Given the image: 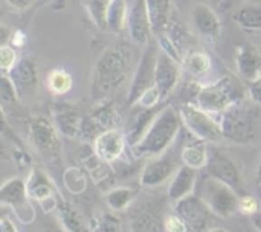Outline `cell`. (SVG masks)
<instances>
[{
    "label": "cell",
    "instance_id": "obj_1",
    "mask_svg": "<svg viewBox=\"0 0 261 232\" xmlns=\"http://www.w3.org/2000/svg\"><path fill=\"white\" fill-rule=\"evenodd\" d=\"M180 114L176 112L173 106L168 105L158 112L157 116L149 125L142 139L134 145V154L137 157L143 156H160L172 145L176 135L181 126Z\"/></svg>",
    "mask_w": 261,
    "mask_h": 232
},
{
    "label": "cell",
    "instance_id": "obj_2",
    "mask_svg": "<svg viewBox=\"0 0 261 232\" xmlns=\"http://www.w3.org/2000/svg\"><path fill=\"white\" fill-rule=\"evenodd\" d=\"M200 198L209 211L222 218L231 217L239 209L240 198H237L236 190L213 176H209L203 181Z\"/></svg>",
    "mask_w": 261,
    "mask_h": 232
},
{
    "label": "cell",
    "instance_id": "obj_3",
    "mask_svg": "<svg viewBox=\"0 0 261 232\" xmlns=\"http://www.w3.org/2000/svg\"><path fill=\"white\" fill-rule=\"evenodd\" d=\"M237 86L231 76H223L216 83L199 89L196 102L200 109L208 112L224 111L233 106L237 98Z\"/></svg>",
    "mask_w": 261,
    "mask_h": 232
},
{
    "label": "cell",
    "instance_id": "obj_4",
    "mask_svg": "<svg viewBox=\"0 0 261 232\" xmlns=\"http://www.w3.org/2000/svg\"><path fill=\"white\" fill-rule=\"evenodd\" d=\"M127 59L122 51L109 50L101 56L96 66V83L101 91H110L124 82Z\"/></svg>",
    "mask_w": 261,
    "mask_h": 232
},
{
    "label": "cell",
    "instance_id": "obj_5",
    "mask_svg": "<svg viewBox=\"0 0 261 232\" xmlns=\"http://www.w3.org/2000/svg\"><path fill=\"white\" fill-rule=\"evenodd\" d=\"M180 116L193 135L201 140H217L223 137L222 125L218 124L208 111L199 106L186 105L180 109Z\"/></svg>",
    "mask_w": 261,
    "mask_h": 232
},
{
    "label": "cell",
    "instance_id": "obj_6",
    "mask_svg": "<svg viewBox=\"0 0 261 232\" xmlns=\"http://www.w3.org/2000/svg\"><path fill=\"white\" fill-rule=\"evenodd\" d=\"M27 195V186L19 178L9 180L2 186L0 190L2 204L9 205L23 223H30L35 217V212L28 201Z\"/></svg>",
    "mask_w": 261,
    "mask_h": 232
},
{
    "label": "cell",
    "instance_id": "obj_7",
    "mask_svg": "<svg viewBox=\"0 0 261 232\" xmlns=\"http://www.w3.org/2000/svg\"><path fill=\"white\" fill-rule=\"evenodd\" d=\"M177 168L178 166L175 157L167 149L145 166L142 172L140 183H142V185L149 186V188L160 186L166 180L172 177L176 171H177Z\"/></svg>",
    "mask_w": 261,
    "mask_h": 232
},
{
    "label": "cell",
    "instance_id": "obj_8",
    "mask_svg": "<svg viewBox=\"0 0 261 232\" xmlns=\"http://www.w3.org/2000/svg\"><path fill=\"white\" fill-rule=\"evenodd\" d=\"M155 59H157V54L153 55V48H148L143 55L132 82V88L129 92V104L137 102L149 87L154 86Z\"/></svg>",
    "mask_w": 261,
    "mask_h": 232
},
{
    "label": "cell",
    "instance_id": "obj_9",
    "mask_svg": "<svg viewBox=\"0 0 261 232\" xmlns=\"http://www.w3.org/2000/svg\"><path fill=\"white\" fill-rule=\"evenodd\" d=\"M221 125L223 135L231 139L245 142L252 137L251 121L247 117L246 112L237 107L236 105L224 110Z\"/></svg>",
    "mask_w": 261,
    "mask_h": 232
},
{
    "label": "cell",
    "instance_id": "obj_10",
    "mask_svg": "<svg viewBox=\"0 0 261 232\" xmlns=\"http://www.w3.org/2000/svg\"><path fill=\"white\" fill-rule=\"evenodd\" d=\"M178 76H180V70H178L177 60L168 55L166 51H158L155 59L154 86L162 96H166L177 84Z\"/></svg>",
    "mask_w": 261,
    "mask_h": 232
},
{
    "label": "cell",
    "instance_id": "obj_11",
    "mask_svg": "<svg viewBox=\"0 0 261 232\" xmlns=\"http://www.w3.org/2000/svg\"><path fill=\"white\" fill-rule=\"evenodd\" d=\"M127 25H129L130 36L133 40L139 45H147L153 31L144 0H137L132 9L129 10Z\"/></svg>",
    "mask_w": 261,
    "mask_h": 232
},
{
    "label": "cell",
    "instance_id": "obj_12",
    "mask_svg": "<svg viewBox=\"0 0 261 232\" xmlns=\"http://www.w3.org/2000/svg\"><path fill=\"white\" fill-rule=\"evenodd\" d=\"M124 137L117 130L109 129L101 133L94 142L96 154L105 162H114L124 152Z\"/></svg>",
    "mask_w": 261,
    "mask_h": 232
},
{
    "label": "cell",
    "instance_id": "obj_13",
    "mask_svg": "<svg viewBox=\"0 0 261 232\" xmlns=\"http://www.w3.org/2000/svg\"><path fill=\"white\" fill-rule=\"evenodd\" d=\"M206 209L208 207L201 200V198H196L193 195H188L177 201V212L180 217L186 222L188 226L195 229L205 226Z\"/></svg>",
    "mask_w": 261,
    "mask_h": 232
},
{
    "label": "cell",
    "instance_id": "obj_14",
    "mask_svg": "<svg viewBox=\"0 0 261 232\" xmlns=\"http://www.w3.org/2000/svg\"><path fill=\"white\" fill-rule=\"evenodd\" d=\"M196 180V170L189 166H180L175 175L172 176L170 186H168V196L172 201H180L181 199L190 195L194 190Z\"/></svg>",
    "mask_w": 261,
    "mask_h": 232
},
{
    "label": "cell",
    "instance_id": "obj_15",
    "mask_svg": "<svg viewBox=\"0 0 261 232\" xmlns=\"http://www.w3.org/2000/svg\"><path fill=\"white\" fill-rule=\"evenodd\" d=\"M208 170L213 177L219 178L224 181L232 188L239 190L240 189V175L237 172V168L234 167L233 162L224 157L221 153H214L213 156L208 157Z\"/></svg>",
    "mask_w": 261,
    "mask_h": 232
},
{
    "label": "cell",
    "instance_id": "obj_16",
    "mask_svg": "<svg viewBox=\"0 0 261 232\" xmlns=\"http://www.w3.org/2000/svg\"><path fill=\"white\" fill-rule=\"evenodd\" d=\"M194 25L203 36L208 38H214L219 36L221 24L216 13L205 4H196L191 12Z\"/></svg>",
    "mask_w": 261,
    "mask_h": 232
},
{
    "label": "cell",
    "instance_id": "obj_17",
    "mask_svg": "<svg viewBox=\"0 0 261 232\" xmlns=\"http://www.w3.org/2000/svg\"><path fill=\"white\" fill-rule=\"evenodd\" d=\"M237 68L246 79L254 81L261 74V56L251 46H244L237 54Z\"/></svg>",
    "mask_w": 261,
    "mask_h": 232
},
{
    "label": "cell",
    "instance_id": "obj_18",
    "mask_svg": "<svg viewBox=\"0 0 261 232\" xmlns=\"http://www.w3.org/2000/svg\"><path fill=\"white\" fill-rule=\"evenodd\" d=\"M152 31L160 33L167 25L171 12L170 0H144Z\"/></svg>",
    "mask_w": 261,
    "mask_h": 232
},
{
    "label": "cell",
    "instance_id": "obj_19",
    "mask_svg": "<svg viewBox=\"0 0 261 232\" xmlns=\"http://www.w3.org/2000/svg\"><path fill=\"white\" fill-rule=\"evenodd\" d=\"M27 191L30 196L43 201L50 198L53 189H51V184L48 183L47 177L43 173L35 171L30 177V181H28Z\"/></svg>",
    "mask_w": 261,
    "mask_h": 232
},
{
    "label": "cell",
    "instance_id": "obj_20",
    "mask_svg": "<svg viewBox=\"0 0 261 232\" xmlns=\"http://www.w3.org/2000/svg\"><path fill=\"white\" fill-rule=\"evenodd\" d=\"M127 8L125 0H111L107 12V28L119 32L124 27L125 19H127Z\"/></svg>",
    "mask_w": 261,
    "mask_h": 232
},
{
    "label": "cell",
    "instance_id": "obj_21",
    "mask_svg": "<svg viewBox=\"0 0 261 232\" xmlns=\"http://www.w3.org/2000/svg\"><path fill=\"white\" fill-rule=\"evenodd\" d=\"M10 71H12V81L14 83V86L31 87L36 84L35 66H33V64L31 61H19L18 64H15L14 68Z\"/></svg>",
    "mask_w": 261,
    "mask_h": 232
},
{
    "label": "cell",
    "instance_id": "obj_22",
    "mask_svg": "<svg viewBox=\"0 0 261 232\" xmlns=\"http://www.w3.org/2000/svg\"><path fill=\"white\" fill-rule=\"evenodd\" d=\"M181 160H182L184 165L195 168V170H199V168L206 166L208 154H206V150L204 148V145L191 144L186 145L184 148L182 152H181Z\"/></svg>",
    "mask_w": 261,
    "mask_h": 232
},
{
    "label": "cell",
    "instance_id": "obj_23",
    "mask_svg": "<svg viewBox=\"0 0 261 232\" xmlns=\"http://www.w3.org/2000/svg\"><path fill=\"white\" fill-rule=\"evenodd\" d=\"M111 0H83V4L94 24L107 28V12Z\"/></svg>",
    "mask_w": 261,
    "mask_h": 232
},
{
    "label": "cell",
    "instance_id": "obj_24",
    "mask_svg": "<svg viewBox=\"0 0 261 232\" xmlns=\"http://www.w3.org/2000/svg\"><path fill=\"white\" fill-rule=\"evenodd\" d=\"M233 18L242 27L249 30H261V7L257 5L241 8Z\"/></svg>",
    "mask_w": 261,
    "mask_h": 232
},
{
    "label": "cell",
    "instance_id": "obj_25",
    "mask_svg": "<svg viewBox=\"0 0 261 232\" xmlns=\"http://www.w3.org/2000/svg\"><path fill=\"white\" fill-rule=\"evenodd\" d=\"M48 88L55 94H64L70 91L73 86V79L68 71L63 69H55L50 73L47 79Z\"/></svg>",
    "mask_w": 261,
    "mask_h": 232
},
{
    "label": "cell",
    "instance_id": "obj_26",
    "mask_svg": "<svg viewBox=\"0 0 261 232\" xmlns=\"http://www.w3.org/2000/svg\"><path fill=\"white\" fill-rule=\"evenodd\" d=\"M33 135L37 144L40 147L42 145L45 149L53 150L54 145H56L55 133L53 132V127H50V124L46 120L41 119L36 124H33Z\"/></svg>",
    "mask_w": 261,
    "mask_h": 232
},
{
    "label": "cell",
    "instance_id": "obj_27",
    "mask_svg": "<svg viewBox=\"0 0 261 232\" xmlns=\"http://www.w3.org/2000/svg\"><path fill=\"white\" fill-rule=\"evenodd\" d=\"M185 66L188 71L193 75H204L211 70V59L205 53H191L188 58L185 59Z\"/></svg>",
    "mask_w": 261,
    "mask_h": 232
},
{
    "label": "cell",
    "instance_id": "obj_28",
    "mask_svg": "<svg viewBox=\"0 0 261 232\" xmlns=\"http://www.w3.org/2000/svg\"><path fill=\"white\" fill-rule=\"evenodd\" d=\"M133 191L129 188H119L112 190L111 193L107 195L106 200L107 204L111 207L112 209H122L127 207V204L132 201Z\"/></svg>",
    "mask_w": 261,
    "mask_h": 232
},
{
    "label": "cell",
    "instance_id": "obj_29",
    "mask_svg": "<svg viewBox=\"0 0 261 232\" xmlns=\"http://www.w3.org/2000/svg\"><path fill=\"white\" fill-rule=\"evenodd\" d=\"M15 60H17L15 51L10 46L3 45L0 47V65H2L3 73L12 70L15 65Z\"/></svg>",
    "mask_w": 261,
    "mask_h": 232
},
{
    "label": "cell",
    "instance_id": "obj_30",
    "mask_svg": "<svg viewBox=\"0 0 261 232\" xmlns=\"http://www.w3.org/2000/svg\"><path fill=\"white\" fill-rule=\"evenodd\" d=\"M186 222L181 218L180 216H167L163 221V227L166 231H173V232H181L186 231Z\"/></svg>",
    "mask_w": 261,
    "mask_h": 232
},
{
    "label": "cell",
    "instance_id": "obj_31",
    "mask_svg": "<svg viewBox=\"0 0 261 232\" xmlns=\"http://www.w3.org/2000/svg\"><path fill=\"white\" fill-rule=\"evenodd\" d=\"M257 201L252 196H242L239 200V211L246 216H252L257 212Z\"/></svg>",
    "mask_w": 261,
    "mask_h": 232
},
{
    "label": "cell",
    "instance_id": "obj_32",
    "mask_svg": "<svg viewBox=\"0 0 261 232\" xmlns=\"http://www.w3.org/2000/svg\"><path fill=\"white\" fill-rule=\"evenodd\" d=\"M249 93L252 101L261 106V74L256 79L251 81V84L249 87Z\"/></svg>",
    "mask_w": 261,
    "mask_h": 232
},
{
    "label": "cell",
    "instance_id": "obj_33",
    "mask_svg": "<svg viewBox=\"0 0 261 232\" xmlns=\"http://www.w3.org/2000/svg\"><path fill=\"white\" fill-rule=\"evenodd\" d=\"M10 8L15 10H25L35 3V0H5Z\"/></svg>",
    "mask_w": 261,
    "mask_h": 232
},
{
    "label": "cell",
    "instance_id": "obj_34",
    "mask_svg": "<svg viewBox=\"0 0 261 232\" xmlns=\"http://www.w3.org/2000/svg\"><path fill=\"white\" fill-rule=\"evenodd\" d=\"M12 42L14 43L15 46H23V45H24L25 37H24V35H23V32H20V31H17V32L13 35Z\"/></svg>",
    "mask_w": 261,
    "mask_h": 232
},
{
    "label": "cell",
    "instance_id": "obj_35",
    "mask_svg": "<svg viewBox=\"0 0 261 232\" xmlns=\"http://www.w3.org/2000/svg\"><path fill=\"white\" fill-rule=\"evenodd\" d=\"M66 0H55V4H54V9L55 10H60L65 7Z\"/></svg>",
    "mask_w": 261,
    "mask_h": 232
},
{
    "label": "cell",
    "instance_id": "obj_36",
    "mask_svg": "<svg viewBox=\"0 0 261 232\" xmlns=\"http://www.w3.org/2000/svg\"><path fill=\"white\" fill-rule=\"evenodd\" d=\"M256 183H257V186H259V189L261 190V163L256 172Z\"/></svg>",
    "mask_w": 261,
    "mask_h": 232
}]
</instances>
